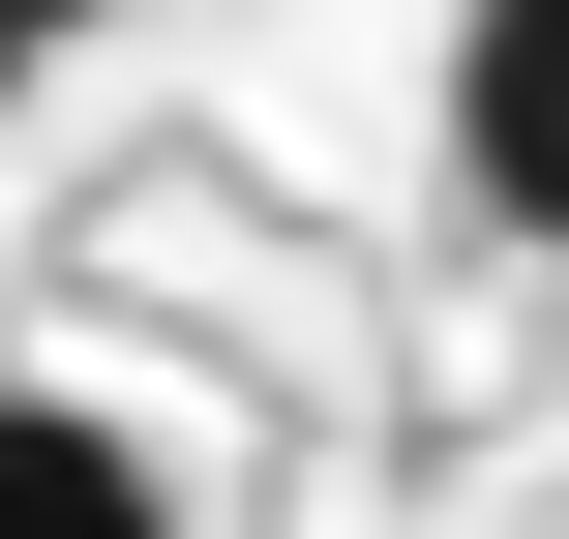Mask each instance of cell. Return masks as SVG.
<instances>
[{"label":"cell","mask_w":569,"mask_h":539,"mask_svg":"<svg viewBox=\"0 0 569 539\" xmlns=\"http://www.w3.org/2000/svg\"><path fill=\"white\" fill-rule=\"evenodd\" d=\"M450 180H480L510 240H569V0H480V30H450Z\"/></svg>","instance_id":"1"},{"label":"cell","mask_w":569,"mask_h":539,"mask_svg":"<svg viewBox=\"0 0 569 539\" xmlns=\"http://www.w3.org/2000/svg\"><path fill=\"white\" fill-rule=\"evenodd\" d=\"M0 539H180V480H150L90 390H0Z\"/></svg>","instance_id":"2"},{"label":"cell","mask_w":569,"mask_h":539,"mask_svg":"<svg viewBox=\"0 0 569 539\" xmlns=\"http://www.w3.org/2000/svg\"><path fill=\"white\" fill-rule=\"evenodd\" d=\"M60 30H90V0H0V90H30V60H60Z\"/></svg>","instance_id":"3"}]
</instances>
